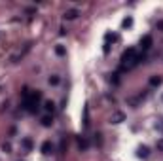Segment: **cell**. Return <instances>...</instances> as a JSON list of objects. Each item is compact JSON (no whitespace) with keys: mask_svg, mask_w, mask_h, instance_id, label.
<instances>
[{"mask_svg":"<svg viewBox=\"0 0 163 161\" xmlns=\"http://www.w3.org/2000/svg\"><path fill=\"white\" fill-rule=\"evenodd\" d=\"M121 25H123L125 29H127V27H131V25H133V19H131V17H127V19H123V23H121Z\"/></svg>","mask_w":163,"mask_h":161,"instance_id":"cell-13","label":"cell"},{"mask_svg":"<svg viewBox=\"0 0 163 161\" xmlns=\"http://www.w3.org/2000/svg\"><path fill=\"white\" fill-rule=\"evenodd\" d=\"M51 123H53V119L49 118V116H44V118H42V125H44V127H51Z\"/></svg>","mask_w":163,"mask_h":161,"instance_id":"cell-10","label":"cell"},{"mask_svg":"<svg viewBox=\"0 0 163 161\" xmlns=\"http://www.w3.org/2000/svg\"><path fill=\"white\" fill-rule=\"evenodd\" d=\"M156 27H157V30H161V32H163V21H157Z\"/></svg>","mask_w":163,"mask_h":161,"instance_id":"cell-17","label":"cell"},{"mask_svg":"<svg viewBox=\"0 0 163 161\" xmlns=\"http://www.w3.org/2000/svg\"><path fill=\"white\" fill-rule=\"evenodd\" d=\"M161 102H163V93H161Z\"/></svg>","mask_w":163,"mask_h":161,"instance_id":"cell-18","label":"cell"},{"mask_svg":"<svg viewBox=\"0 0 163 161\" xmlns=\"http://www.w3.org/2000/svg\"><path fill=\"white\" fill-rule=\"evenodd\" d=\"M2 148H4V152H12V144H10V142H4Z\"/></svg>","mask_w":163,"mask_h":161,"instance_id":"cell-15","label":"cell"},{"mask_svg":"<svg viewBox=\"0 0 163 161\" xmlns=\"http://www.w3.org/2000/svg\"><path fill=\"white\" fill-rule=\"evenodd\" d=\"M87 146H89V144H87V140H85V138H80V148H82V150H85Z\"/></svg>","mask_w":163,"mask_h":161,"instance_id":"cell-14","label":"cell"},{"mask_svg":"<svg viewBox=\"0 0 163 161\" xmlns=\"http://www.w3.org/2000/svg\"><path fill=\"white\" fill-rule=\"evenodd\" d=\"M123 119H125L123 112H114V114H112V123H121Z\"/></svg>","mask_w":163,"mask_h":161,"instance_id":"cell-4","label":"cell"},{"mask_svg":"<svg viewBox=\"0 0 163 161\" xmlns=\"http://www.w3.org/2000/svg\"><path fill=\"white\" fill-rule=\"evenodd\" d=\"M65 17L67 19H76L78 17V10H68V12L65 13Z\"/></svg>","mask_w":163,"mask_h":161,"instance_id":"cell-8","label":"cell"},{"mask_svg":"<svg viewBox=\"0 0 163 161\" xmlns=\"http://www.w3.org/2000/svg\"><path fill=\"white\" fill-rule=\"evenodd\" d=\"M44 108H46V110H48V112H53V108H55V104H53L51 101H46V102H44Z\"/></svg>","mask_w":163,"mask_h":161,"instance_id":"cell-12","label":"cell"},{"mask_svg":"<svg viewBox=\"0 0 163 161\" xmlns=\"http://www.w3.org/2000/svg\"><path fill=\"white\" fill-rule=\"evenodd\" d=\"M55 53H57L59 57H65V55H67V49H65V46H57V48H55Z\"/></svg>","mask_w":163,"mask_h":161,"instance_id":"cell-9","label":"cell"},{"mask_svg":"<svg viewBox=\"0 0 163 161\" xmlns=\"http://www.w3.org/2000/svg\"><path fill=\"white\" fill-rule=\"evenodd\" d=\"M51 152H53V144L49 142V140H46V142L42 144V154H44V155H49Z\"/></svg>","mask_w":163,"mask_h":161,"instance_id":"cell-3","label":"cell"},{"mask_svg":"<svg viewBox=\"0 0 163 161\" xmlns=\"http://www.w3.org/2000/svg\"><path fill=\"white\" fill-rule=\"evenodd\" d=\"M140 46H142V49H150L152 48V36L150 34H146V36H142V40H140Z\"/></svg>","mask_w":163,"mask_h":161,"instance_id":"cell-2","label":"cell"},{"mask_svg":"<svg viewBox=\"0 0 163 161\" xmlns=\"http://www.w3.org/2000/svg\"><path fill=\"white\" fill-rule=\"evenodd\" d=\"M148 154H150L148 146H139V150H137V155H139V157H148Z\"/></svg>","mask_w":163,"mask_h":161,"instance_id":"cell-5","label":"cell"},{"mask_svg":"<svg viewBox=\"0 0 163 161\" xmlns=\"http://www.w3.org/2000/svg\"><path fill=\"white\" fill-rule=\"evenodd\" d=\"M161 84H163V78H161V76H152V78H150V85L157 87V85H161Z\"/></svg>","mask_w":163,"mask_h":161,"instance_id":"cell-6","label":"cell"},{"mask_svg":"<svg viewBox=\"0 0 163 161\" xmlns=\"http://www.w3.org/2000/svg\"><path fill=\"white\" fill-rule=\"evenodd\" d=\"M157 150H159V152H163V138L157 140Z\"/></svg>","mask_w":163,"mask_h":161,"instance_id":"cell-16","label":"cell"},{"mask_svg":"<svg viewBox=\"0 0 163 161\" xmlns=\"http://www.w3.org/2000/svg\"><path fill=\"white\" fill-rule=\"evenodd\" d=\"M21 144H23V148L27 150V152H30V150H32V140H30V138H23Z\"/></svg>","mask_w":163,"mask_h":161,"instance_id":"cell-7","label":"cell"},{"mask_svg":"<svg viewBox=\"0 0 163 161\" xmlns=\"http://www.w3.org/2000/svg\"><path fill=\"white\" fill-rule=\"evenodd\" d=\"M48 82H49V85H57L59 82H61V78H59V76H49Z\"/></svg>","mask_w":163,"mask_h":161,"instance_id":"cell-11","label":"cell"},{"mask_svg":"<svg viewBox=\"0 0 163 161\" xmlns=\"http://www.w3.org/2000/svg\"><path fill=\"white\" fill-rule=\"evenodd\" d=\"M139 63V55H137L135 48H129L127 51H123V55H121V68H133V66Z\"/></svg>","mask_w":163,"mask_h":161,"instance_id":"cell-1","label":"cell"}]
</instances>
